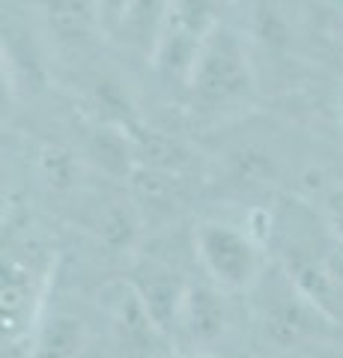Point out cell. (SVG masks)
I'll use <instances>...</instances> for the list:
<instances>
[{
	"mask_svg": "<svg viewBox=\"0 0 343 358\" xmlns=\"http://www.w3.org/2000/svg\"><path fill=\"white\" fill-rule=\"evenodd\" d=\"M36 266L15 254H3V284H0V313H3V346L18 350L21 343L33 341L36 320L42 310L45 284Z\"/></svg>",
	"mask_w": 343,
	"mask_h": 358,
	"instance_id": "8992f818",
	"label": "cell"
},
{
	"mask_svg": "<svg viewBox=\"0 0 343 358\" xmlns=\"http://www.w3.org/2000/svg\"><path fill=\"white\" fill-rule=\"evenodd\" d=\"M265 275L269 272H263L257 281V287L265 289V299H257V320L265 341H272L275 346H295L316 334L319 322H331L323 310H316L298 293V287L284 268H275L272 278Z\"/></svg>",
	"mask_w": 343,
	"mask_h": 358,
	"instance_id": "277c9868",
	"label": "cell"
},
{
	"mask_svg": "<svg viewBox=\"0 0 343 358\" xmlns=\"http://www.w3.org/2000/svg\"><path fill=\"white\" fill-rule=\"evenodd\" d=\"M87 346V322L75 313H54L36 329L30 358H78Z\"/></svg>",
	"mask_w": 343,
	"mask_h": 358,
	"instance_id": "ba28073f",
	"label": "cell"
},
{
	"mask_svg": "<svg viewBox=\"0 0 343 358\" xmlns=\"http://www.w3.org/2000/svg\"><path fill=\"white\" fill-rule=\"evenodd\" d=\"M251 36L272 51L293 45V21L278 0H257L251 6Z\"/></svg>",
	"mask_w": 343,
	"mask_h": 358,
	"instance_id": "30bf717a",
	"label": "cell"
},
{
	"mask_svg": "<svg viewBox=\"0 0 343 358\" xmlns=\"http://www.w3.org/2000/svg\"><path fill=\"white\" fill-rule=\"evenodd\" d=\"M170 358H221V355H215V352H180L176 350V355H170Z\"/></svg>",
	"mask_w": 343,
	"mask_h": 358,
	"instance_id": "5bb4252c",
	"label": "cell"
},
{
	"mask_svg": "<svg viewBox=\"0 0 343 358\" xmlns=\"http://www.w3.org/2000/svg\"><path fill=\"white\" fill-rule=\"evenodd\" d=\"M194 254L209 281L227 293H251L263 278L260 239L251 227L239 230L224 221H203L194 230Z\"/></svg>",
	"mask_w": 343,
	"mask_h": 358,
	"instance_id": "7a4b0ae2",
	"label": "cell"
},
{
	"mask_svg": "<svg viewBox=\"0 0 343 358\" xmlns=\"http://www.w3.org/2000/svg\"><path fill=\"white\" fill-rule=\"evenodd\" d=\"M218 21L221 18L215 0H170L168 18H164L161 36L149 63L168 81H180L188 87L197 54Z\"/></svg>",
	"mask_w": 343,
	"mask_h": 358,
	"instance_id": "3957f363",
	"label": "cell"
},
{
	"mask_svg": "<svg viewBox=\"0 0 343 358\" xmlns=\"http://www.w3.org/2000/svg\"><path fill=\"white\" fill-rule=\"evenodd\" d=\"M326 206V221H328V230L335 233V239L343 245V185H335L323 200Z\"/></svg>",
	"mask_w": 343,
	"mask_h": 358,
	"instance_id": "4fadbf2b",
	"label": "cell"
},
{
	"mask_svg": "<svg viewBox=\"0 0 343 358\" xmlns=\"http://www.w3.org/2000/svg\"><path fill=\"white\" fill-rule=\"evenodd\" d=\"M131 275L135 278H131L129 284L135 287V293L143 301V308H147L152 322H156L164 331V338L170 341L176 320H180V308H182L188 281L161 263H138Z\"/></svg>",
	"mask_w": 343,
	"mask_h": 358,
	"instance_id": "52a82bcc",
	"label": "cell"
},
{
	"mask_svg": "<svg viewBox=\"0 0 343 358\" xmlns=\"http://www.w3.org/2000/svg\"><path fill=\"white\" fill-rule=\"evenodd\" d=\"M131 0H98V15H102V33L105 36H117L119 24L129 13Z\"/></svg>",
	"mask_w": 343,
	"mask_h": 358,
	"instance_id": "7c38bea8",
	"label": "cell"
},
{
	"mask_svg": "<svg viewBox=\"0 0 343 358\" xmlns=\"http://www.w3.org/2000/svg\"><path fill=\"white\" fill-rule=\"evenodd\" d=\"M168 6H170V0H131L117 36L123 39L131 51H138L140 57L152 60V51H156L161 27H164V18H168Z\"/></svg>",
	"mask_w": 343,
	"mask_h": 358,
	"instance_id": "9c48e42d",
	"label": "cell"
},
{
	"mask_svg": "<svg viewBox=\"0 0 343 358\" xmlns=\"http://www.w3.org/2000/svg\"><path fill=\"white\" fill-rule=\"evenodd\" d=\"M72 171H75V164H72L69 152H63V150L45 152V176H48V182H54L57 188L69 185L72 182Z\"/></svg>",
	"mask_w": 343,
	"mask_h": 358,
	"instance_id": "8fae6325",
	"label": "cell"
},
{
	"mask_svg": "<svg viewBox=\"0 0 343 358\" xmlns=\"http://www.w3.org/2000/svg\"><path fill=\"white\" fill-rule=\"evenodd\" d=\"M188 99L197 114H233L254 96V63L248 39L236 27L218 21L206 36L188 78Z\"/></svg>",
	"mask_w": 343,
	"mask_h": 358,
	"instance_id": "6da1fadb",
	"label": "cell"
},
{
	"mask_svg": "<svg viewBox=\"0 0 343 358\" xmlns=\"http://www.w3.org/2000/svg\"><path fill=\"white\" fill-rule=\"evenodd\" d=\"M230 329H233V313L227 289L212 281H188L170 343L180 346V352H215L221 343H227Z\"/></svg>",
	"mask_w": 343,
	"mask_h": 358,
	"instance_id": "5b68a950",
	"label": "cell"
}]
</instances>
